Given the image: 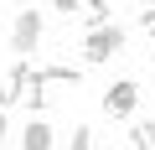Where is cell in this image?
Wrapping results in <instances>:
<instances>
[{
    "mask_svg": "<svg viewBox=\"0 0 155 150\" xmlns=\"http://www.w3.org/2000/svg\"><path fill=\"white\" fill-rule=\"evenodd\" d=\"M140 21H145V31H150V42H155V5H150V11L140 16Z\"/></svg>",
    "mask_w": 155,
    "mask_h": 150,
    "instance_id": "30bf717a",
    "label": "cell"
},
{
    "mask_svg": "<svg viewBox=\"0 0 155 150\" xmlns=\"http://www.w3.org/2000/svg\"><path fill=\"white\" fill-rule=\"evenodd\" d=\"M134 109H140V83H134V78L109 83V93H104V114H109V119H129Z\"/></svg>",
    "mask_w": 155,
    "mask_h": 150,
    "instance_id": "7a4b0ae2",
    "label": "cell"
},
{
    "mask_svg": "<svg viewBox=\"0 0 155 150\" xmlns=\"http://www.w3.org/2000/svg\"><path fill=\"white\" fill-rule=\"evenodd\" d=\"M129 145H134V150H155V124H150V119H145V124H134Z\"/></svg>",
    "mask_w": 155,
    "mask_h": 150,
    "instance_id": "52a82bcc",
    "label": "cell"
},
{
    "mask_svg": "<svg viewBox=\"0 0 155 150\" xmlns=\"http://www.w3.org/2000/svg\"><path fill=\"white\" fill-rule=\"evenodd\" d=\"M11 135V119H5V109H0V140H5Z\"/></svg>",
    "mask_w": 155,
    "mask_h": 150,
    "instance_id": "8fae6325",
    "label": "cell"
},
{
    "mask_svg": "<svg viewBox=\"0 0 155 150\" xmlns=\"http://www.w3.org/2000/svg\"><path fill=\"white\" fill-rule=\"evenodd\" d=\"M150 5H155V0H150Z\"/></svg>",
    "mask_w": 155,
    "mask_h": 150,
    "instance_id": "7c38bea8",
    "label": "cell"
},
{
    "mask_svg": "<svg viewBox=\"0 0 155 150\" xmlns=\"http://www.w3.org/2000/svg\"><path fill=\"white\" fill-rule=\"evenodd\" d=\"M21 145H26V150H52V145H57V135H52V124H47V119H31V124L21 129Z\"/></svg>",
    "mask_w": 155,
    "mask_h": 150,
    "instance_id": "277c9868",
    "label": "cell"
},
{
    "mask_svg": "<svg viewBox=\"0 0 155 150\" xmlns=\"http://www.w3.org/2000/svg\"><path fill=\"white\" fill-rule=\"evenodd\" d=\"M41 78H47V88H78V83H83V72L67 67V62H47V67H41Z\"/></svg>",
    "mask_w": 155,
    "mask_h": 150,
    "instance_id": "5b68a950",
    "label": "cell"
},
{
    "mask_svg": "<svg viewBox=\"0 0 155 150\" xmlns=\"http://www.w3.org/2000/svg\"><path fill=\"white\" fill-rule=\"evenodd\" d=\"M67 150H93V129H88V124H78V129L67 135Z\"/></svg>",
    "mask_w": 155,
    "mask_h": 150,
    "instance_id": "ba28073f",
    "label": "cell"
},
{
    "mask_svg": "<svg viewBox=\"0 0 155 150\" xmlns=\"http://www.w3.org/2000/svg\"><path fill=\"white\" fill-rule=\"evenodd\" d=\"M109 16H114V0H88V31L109 26Z\"/></svg>",
    "mask_w": 155,
    "mask_h": 150,
    "instance_id": "8992f818",
    "label": "cell"
},
{
    "mask_svg": "<svg viewBox=\"0 0 155 150\" xmlns=\"http://www.w3.org/2000/svg\"><path fill=\"white\" fill-rule=\"evenodd\" d=\"M52 5H57V16H78V11H83V0H52Z\"/></svg>",
    "mask_w": 155,
    "mask_h": 150,
    "instance_id": "9c48e42d",
    "label": "cell"
},
{
    "mask_svg": "<svg viewBox=\"0 0 155 150\" xmlns=\"http://www.w3.org/2000/svg\"><path fill=\"white\" fill-rule=\"evenodd\" d=\"M124 52V26H93L83 36V62H109Z\"/></svg>",
    "mask_w": 155,
    "mask_h": 150,
    "instance_id": "6da1fadb",
    "label": "cell"
},
{
    "mask_svg": "<svg viewBox=\"0 0 155 150\" xmlns=\"http://www.w3.org/2000/svg\"><path fill=\"white\" fill-rule=\"evenodd\" d=\"M11 47H16L21 57H31V52L41 47V11H21V16L11 21Z\"/></svg>",
    "mask_w": 155,
    "mask_h": 150,
    "instance_id": "3957f363",
    "label": "cell"
}]
</instances>
